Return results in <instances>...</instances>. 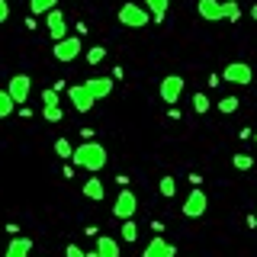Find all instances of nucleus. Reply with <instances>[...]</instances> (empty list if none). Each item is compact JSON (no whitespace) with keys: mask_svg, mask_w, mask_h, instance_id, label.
I'll return each mask as SVG.
<instances>
[{"mask_svg":"<svg viewBox=\"0 0 257 257\" xmlns=\"http://www.w3.org/2000/svg\"><path fill=\"white\" fill-rule=\"evenodd\" d=\"M77 167H84V171L90 174H100L103 167H106V148H103L100 142H80L74 148V155H71Z\"/></svg>","mask_w":257,"mask_h":257,"instance_id":"1","label":"nucleus"},{"mask_svg":"<svg viewBox=\"0 0 257 257\" xmlns=\"http://www.w3.org/2000/svg\"><path fill=\"white\" fill-rule=\"evenodd\" d=\"M183 215L187 219H199V215H206V209H209V196H206V190H199V187H193L187 193V199H183Z\"/></svg>","mask_w":257,"mask_h":257,"instance_id":"2","label":"nucleus"},{"mask_svg":"<svg viewBox=\"0 0 257 257\" xmlns=\"http://www.w3.org/2000/svg\"><path fill=\"white\" fill-rule=\"evenodd\" d=\"M148 20H151V13L145 10V7L139 4H125V7H119V23L128 29H142V26H148Z\"/></svg>","mask_w":257,"mask_h":257,"instance_id":"3","label":"nucleus"},{"mask_svg":"<svg viewBox=\"0 0 257 257\" xmlns=\"http://www.w3.org/2000/svg\"><path fill=\"white\" fill-rule=\"evenodd\" d=\"M80 52H84V42H80V36H68V39H61V42H55V48H52L55 61H61V64L74 61Z\"/></svg>","mask_w":257,"mask_h":257,"instance_id":"4","label":"nucleus"},{"mask_svg":"<svg viewBox=\"0 0 257 257\" xmlns=\"http://www.w3.org/2000/svg\"><path fill=\"white\" fill-rule=\"evenodd\" d=\"M135 212H139V196H135L132 190H125V187H122V193L116 196V206H112V215L125 222V219H132Z\"/></svg>","mask_w":257,"mask_h":257,"instance_id":"5","label":"nucleus"},{"mask_svg":"<svg viewBox=\"0 0 257 257\" xmlns=\"http://www.w3.org/2000/svg\"><path fill=\"white\" fill-rule=\"evenodd\" d=\"M180 93H183V77L180 74H167L164 80H161V87H158V96L164 103H180Z\"/></svg>","mask_w":257,"mask_h":257,"instance_id":"6","label":"nucleus"},{"mask_svg":"<svg viewBox=\"0 0 257 257\" xmlns=\"http://www.w3.org/2000/svg\"><path fill=\"white\" fill-rule=\"evenodd\" d=\"M251 77H254V71H251V64H244V61H231L228 68L222 71V80L238 84V87H247V84H251Z\"/></svg>","mask_w":257,"mask_h":257,"instance_id":"7","label":"nucleus"},{"mask_svg":"<svg viewBox=\"0 0 257 257\" xmlns=\"http://www.w3.org/2000/svg\"><path fill=\"white\" fill-rule=\"evenodd\" d=\"M48 20H45V29H48V36H52V42H61V39H68V20H64V13L55 7L52 13H45Z\"/></svg>","mask_w":257,"mask_h":257,"instance_id":"8","label":"nucleus"},{"mask_svg":"<svg viewBox=\"0 0 257 257\" xmlns=\"http://www.w3.org/2000/svg\"><path fill=\"white\" fill-rule=\"evenodd\" d=\"M29 90H32V80L26 74H13L10 84H7V93L13 96V103H26L29 100Z\"/></svg>","mask_w":257,"mask_h":257,"instance_id":"9","label":"nucleus"},{"mask_svg":"<svg viewBox=\"0 0 257 257\" xmlns=\"http://www.w3.org/2000/svg\"><path fill=\"white\" fill-rule=\"evenodd\" d=\"M68 100L74 103V109L77 112H90L93 109V96H90V90H87L84 84H74V87H68Z\"/></svg>","mask_w":257,"mask_h":257,"instance_id":"10","label":"nucleus"},{"mask_svg":"<svg viewBox=\"0 0 257 257\" xmlns=\"http://www.w3.org/2000/svg\"><path fill=\"white\" fill-rule=\"evenodd\" d=\"M112 84H116V77H87L84 80V87L90 90V96H93L96 103L106 100V96L112 93Z\"/></svg>","mask_w":257,"mask_h":257,"instance_id":"11","label":"nucleus"},{"mask_svg":"<svg viewBox=\"0 0 257 257\" xmlns=\"http://www.w3.org/2000/svg\"><path fill=\"white\" fill-rule=\"evenodd\" d=\"M177 251H174V244H171V241H164V238H151L148 241V247H145V251H142V257H174Z\"/></svg>","mask_w":257,"mask_h":257,"instance_id":"12","label":"nucleus"},{"mask_svg":"<svg viewBox=\"0 0 257 257\" xmlns=\"http://www.w3.org/2000/svg\"><path fill=\"white\" fill-rule=\"evenodd\" d=\"M196 13L206 23H219L222 20V0H196Z\"/></svg>","mask_w":257,"mask_h":257,"instance_id":"13","label":"nucleus"},{"mask_svg":"<svg viewBox=\"0 0 257 257\" xmlns=\"http://www.w3.org/2000/svg\"><path fill=\"white\" fill-rule=\"evenodd\" d=\"M29 254H32V238H23V235H13L4 251V257H29Z\"/></svg>","mask_w":257,"mask_h":257,"instance_id":"14","label":"nucleus"},{"mask_svg":"<svg viewBox=\"0 0 257 257\" xmlns=\"http://www.w3.org/2000/svg\"><path fill=\"white\" fill-rule=\"evenodd\" d=\"M96 254L100 257H119V241L109 235H96Z\"/></svg>","mask_w":257,"mask_h":257,"instance_id":"15","label":"nucleus"},{"mask_svg":"<svg viewBox=\"0 0 257 257\" xmlns=\"http://www.w3.org/2000/svg\"><path fill=\"white\" fill-rule=\"evenodd\" d=\"M84 196H87V199H96V203H103V196H106V187H103L100 177H90V180H84Z\"/></svg>","mask_w":257,"mask_h":257,"instance_id":"16","label":"nucleus"},{"mask_svg":"<svg viewBox=\"0 0 257 257\" xmlns=\"http://www.w3.org/2000/svg\"><path fill=\"white\" fill-rule=\"evenodd\" d=\"M167 4H171V0H145V10L155 16V23H161L167 16Z\"/></svg>","mask_w":257,"mask_h":257,"instance_id":"17","label":"nucleus"},{"mask_svg":"<svg viewBox=\"0 0 257 257\" xmlns=\"http://www.w3.org/2000/svg\"><path fill=\"white\" fill-rule=\"evenodd\" d=\"M238 16H241V7H238V0H225V4H222V20H231V23H238Z\"/></svg>","mask_w":257,"mask_h":257,"instance_id":"18","label":"nucleus"},{"mask_svg":"<svg viewBox=\"0 0 257 257\" xmlns=\"http://www.w3.org/2000/svg\"><path fill=\"white\" fill-rule=\"evenodd\" d=\"M55 7H58V0H29V10L36 13V16L39 13H52Z\"/></svg>","mask_w":257,"mask_h":257,"instance_id":"19","label":"nucleus"},{"mask_svg":"<svg viewBox=\"0 0 257 257\" xmlns=\"http://www.w3.org/2000/svg\"><path fill=\"white\" fill-rule=\"evenodd\" d=\"M13 109H16V103H13V96L7 93V90H0V119H7V116H13Z\"/></svg>","mask_w":257,"mask_h":257,"instance_id":"20","label":"nucleus"},{"mask_svg":"<svg viewBox=\"0 0 257 257\" xmlns=\"http://www.w3.org/2000/svg\"><path fill=\"white\" fill-rule=\"evenodd\" d=\"M158 193H161L164 199H171L174 193H177V180H174V177H161V183H158Z\"/></svg>","mask_w":257,"mask_h":257,"instance_id":"21","label":"nucleus"},{"mask_svg":"<svg viewBox=\"0 0 257 257\" xmlns=\"http://www.w3.org/2000/svg\"><path fill=\"white\" fill-rule=\"evenodd\" d=\"M119 235H122V241H128V244H132V241L139 238V225H135L132 219H125V222H122V228H119Z\"/></svg>","mask_w":257,"mask_h":257,"instance_id":"22","label":"nucleus"},{"mask_svg":"<svg viewBox=\"0 0 257 257\" xmlns=\"http://www.w3.org/2000/svg\"><path fill=\"white\" fill-rule=\"evenodd\" d=\"M231 167H235V171H251L254 158L251 155H231Z\"/></svg>","mask_w":257,"mask_h":257,"instance_id":"23","label":"nucleus"},{"mask_svg":"<svg viewBox=\"0 0 257 257\" xmlns=\"http://www.w3.org/2000/svg\"><path fill=\"white\" fill-rule=\"evenodd\" d=\"M238 106H241V100H238V96H222V100H219V109L225 112V116L238 112Z\"/></svg>","mask_w":257,"mask_h":257,"instance_id":"24","label":"nucleus"},{"mask_svg":"<svg viewBox=\"0 0 257 257\" xmlns=\"http://www.w3.org/2000/svg\"><path fill=\"white\" fill-rule=\"evenodd\" d=\"M84 58H87V64H100L103 58H106V48H103V45H93V48H87Z\"/></svg>","mask_w":257,"mask_h":257,"instance_id":"25","label":"nucleus"},{"mask_svg":"<svg viewBox=\"0 0 257 257\" xmlns=\"http://www.w3.org/2000/svg\"><path fill=\"white\" fill-rule=\"evenodd\" d=\"M209 106H212V103H209L206 93H193V112H199V116H203V112H209Z\"/></svg>","mask_w":257,"mask_h":257,"instance_id":"26","label":"nucleus"},{"mask_svg":"<svg viewBox=\"0 0 257 257\" xmlns=\"http://www.w3.org/2000/svg\"><path fill=\"white\" fill-rule=\"evenodd\" d=\"M55 155H58V158H71V155H74V145H71L68 139H58V142H55Z\"/></svg>","mask_w":257,"mask_h":257,"instance_id":"27","label":"nucleus"},{"mask_svg":"<svg viewBox=\"0 0 257 257\" xmlns=\"http://www.w3.org/2000/svg\"><path fill=\"white\" fill-rule=\"evenodd\" d=\"M42 116L48 119V122H61L64 112H61V106H42Z\"/></svg>","mask_w":257,"mask_h":257,"instance_id":"28","label":"nucleus"},{"mask_svg":"<svg viewBox=\"0 0 257 257\" xmlns=\"http://www.w3.org/2000/svg\"><path fill=\"white\" fill-rule=\"evenodd\" d=\"M42 106H58V90H42Z\"/></svg>","mask_w":257,"mask_h":257,"instance_id":"29","label":"nucleus"},{"mask_svg":"<svg viewBox=\"0 0 257 257\" xmlns=\"http://www.w3.org/2000/svg\"><path fill=\"white\" fill-rule=\"evenodd\" d=\"M7 20H10V4H7V0H0V26H4Z\"/></svg>","mask_w":257,"mask_h":257,"instance_id":"30","label":"nucleus"},{"mask_svg":"<svg viewBox=\"0 0 257 257\" xmlns=\"http://www.w3.org/2000/svg\"><path fill=\"white\" fill-rule=\"evenodd\" d=\"M64 254H68V257H84V247H77V244H68V247H64Z\"/></svg>","mask_w":257,"mask_h":257,"instance_id":"31","label":"nucleus"},{"mask_svg":"<svg viewBox=\"0 0 257 257\" xmlns=\"http://www.w3.org/2000/svg\"><path fill=\"white\" fill-rule=\"evenodd\" d=\"M84 257H100V254H96V247H93V251H84Z\"/></svg>","mask_w":257,"mask_h":257,"instance_id":"32","label":"nucleus"},{"mask_svg":"<svg viewBox=\"0 0 257 257\" xmlns=\"http://www.w3.org/2000/svg\"><path fill=\"white\" fill-rule=\"evenodd\" d=\"M251 16H254V23H257V4H254V7H251Z\"/></svg>","mask_w":257,"mask_h":257,"instance_id":"33","label":"nucleus"},{"mask_svg":"<svg viewBox=\"0 0 257 257\" xmlns=\"http://www.w3.org/2000/svg\"><path fill=\"white\" fill-rule=\"evenodd\" d=\"M254 142H257V135H254Z\"/></svg>","mask_w":257,"mask_h":257,"instance_id":"34","label":"nucleus"}]
</instances>
